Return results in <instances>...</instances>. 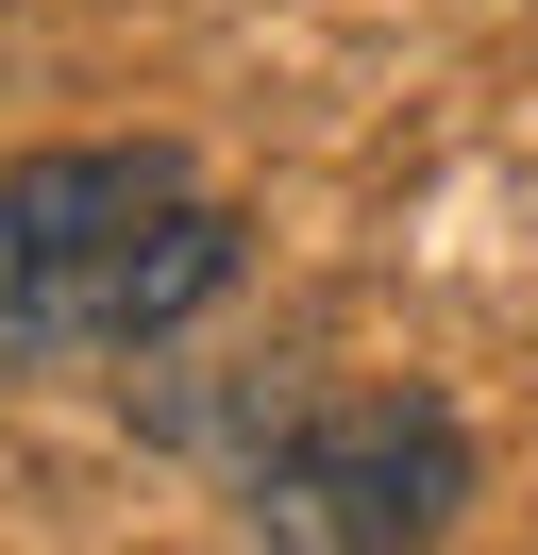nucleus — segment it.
<instances>
[{"instance_id":"1","label":"nucleus","mask_w":538,"mask_h":555,"mask_svg":"<svg viewBox=\"0 0 538 555\" xmlns=\"http://www.w3.org/2000/svg\"><path fill=\"white\" fill-rule=\"evenodd\" d=\"M235 286V203L185 152H17L0 169V371L152 353Z\"/></svg>"},{"instance_id":"2","label":"nucleus","mask_w":538,"mask_h":555,"mask_svg":"<svg viewBox=\"0 0 538 555\" xmlns=\"http://www.w3.org/2000/svg\"><path fill=\"white\" fill-rule=\"evenodd\" d=\"M471 505V421L437 387H320L235 454V521L269 555H437Z\"/></svg>"}]
</instances>
